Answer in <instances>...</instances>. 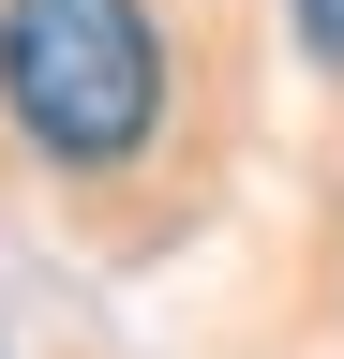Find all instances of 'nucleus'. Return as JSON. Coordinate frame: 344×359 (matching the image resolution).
I'll list each match as a JSON object with an SVG mask.
<instances>
[{
    "label": "nucleus",
    "instance_id": "2",
    "mask_svg": "<svg viewBox=\"0 0 344 359\" xmlns=\"http://www.w3.org/2000/svg\"><path fill=\"white\" fill-rule=\"evenodd\" d=\"M284 15H299V45H315V60L344 75V0H284Z\"/></svg>",
    "mask_w": 344,
    "mask_h": 359
},
{
    "label": "nucleus",
    "instance_id": "1",
    "mask_svg": "<svg viewBox=\"0 0 344 359\" xmlns=\"http://www.w3.org/2000/svg\"><path fill=\"white\" fill-rule=\"evenodd\" d=\"M0 120L46 165L105 180L165 120V30L150 0H0Z\"/></svg>",
    "mask_w": 344,
    "mask_h": 359
}]
</instances>
